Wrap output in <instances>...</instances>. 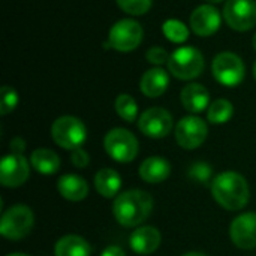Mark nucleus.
Here are the masks:
<instances>
[{"mask_svg":"<svg viewBox=\"0 0 256 256\" xmlns=\"http://www.w3.org/2000/svg\"><path fill=\"white\" fill-rule=\"evenodd\" d=\"M153 210V198L148 192L132 189L120 194L112 204L116 220L126 226L134 228L141 225Z\"/></svg>","mask_w":256,"mask_h":256,"instance_id":"f257e3e1","label":"nucleus"},{"mask_svg":"<svg viewBox=\"0 0 256 256\" xmlns=\"http://www.w3.org/2000/svg\"><path fill=\"white\" fill-rule=\"evenodd\" d=\"M214 201L226 210L236 212L243 208L249 201V186L243 176L234 171L219 174L212 184Z\"/></svg>","mask_w":256,"mask_h":256,"instance_id":"f03ea898","label":"nucleus"},{"mask_svg":"<svg viewBox=\"0 0 256 256\" xmlns=\"http://www.w3.org/2000/svg\"><path fill=\"white\" fill-rule=\"evenodd\" d=\"M204 57L194 46H182L177 48L172 54H170L168 69L178 80H194L201 75L204 70Z\"/></svg>","mask_w":256,"mask_h":256,"instance_id":"7ed1b4c3","label":"nucleus"},{"mask_svg":"<svg viewBox=\"0 0 256 256\" xmlns=\"http://www.w3.org/2000/svg\"><path fill=\"white\" fill-rule=\"evenodd\" d=\"M52 140L57 146L66 150H75L81 147V144L87 138V129L84 123L72 116L58 117L51 128Z\"/></svg>","mask_w":256,"mask_h":256,"instance_id":"20e7f679","label":"nucleus"},{"mask_svg":"<svg viewBox=\"0 0 256 256\" xmlns=\"http://www.w3.org/2000/svg\"><path fill=\"white\" fill-rule=\"evenodd\" d=\"M104 147L108 156H111L114 160L120 164H128L136 158L140 144L132 132H129L128 129L116 128L105 135Z\"/></svg>","mask_w":256,"mask_h":256,"instance_id":"39448f33","label":"nucleus"},{"mask_svg":"<svg viewBox=\"0 0 256 256\" xmlns=\"http://www.w3.org/2000/svg\"><path fill=\"white\" fill-rule=\"evenodd\" d=\"M34 218L27 206L18 204L3 213L0 220V234L8 240H21L33 228Z\"/></svg>","mask_w":256,"mask_h":256,"instance_id":"423d86ee","label":"nucleus"},{"mask_svg":"<svg viewBox=\"0 0 256 256\" xmlns=\"http://www.w3.org/2000/svg\"><path fill=\"white\" fill-rule=\"evenodd\" d=\"M142 34H144V30L138 21L130 20V18L120 20L111 27L110 34H108V39H110L108 44L116 51L129 52L140 46L142 40Z\"/></svg>","mask_w":256,"mask_h":256,"instance_id":"0eeeda50","label":"nucleus"},{"mask_svg":"<svg viewBox=\"0 0 256 256\" xmlns=\"http://www.w3.org/2000/svg\"><path fill=\"white\" fill-rule=\"evenodd\" d=\"M213 76L226 87L238 86L246 74V68L243 60L234 52H220L213 58L212 63Z\"/></svg>","mask_w":256,"mask_h":256,"instance_id":"6e6552de","label":"nucleus"},{"mask_svg":"<svg viewBox=\"0 0 256 256\" xmlns=\"http://www.w3.org/2000/svg\"><path fill=\"white\" fill-rule=\"evenodd\" d=\"M224 18L237 32H248L256 26V0H228Z\"/></svg>","mask_w":256,"mask_h":256,"instance_id":"1a4fd4ad","label":"nucleus"},{"mask_svg":"<svg viewBox=\"0 0 256 256\" xmlns=\"http://www.w3.org/2000/svg\"><path fill=\"white\" fill-rule=\"evenodd\" d=\"M208 129L202 118L196 116L183 117L176 126V140L180 147L186 150H194L200 147L207 138Z\"/></svg>","mask_w":256,"mask_h":256,"instance_id":"9d476101","label":"nucleus"},{"mask_svg":"<svg viewBox=\"0 0 256 256\" xmlns=\"http://www.w3.org/2000/svg\"><path fill=\"white\" fill-rule=\"evenodd\" d=\"M138 128L148 138H165L172 129V117L164 108H148L141 114Z\"/></svg>","mask_w":256,"mask_h":256,"instance_id":"9b49d317","label":"nucleus"},{"mask_svg":"<svg viewBox=\"0 0 256 256\" xmlns=\"http://www.w3.org/2000/svg\"><path fill=\"white\" fill-rule=\"evenodd\" d=\"M30 174V166L22 154L10 153L2 159L0 183L4 188H18L26 183Z\"/></svg>","mask_w":256,"mask_h":256,"instance_id":"f8f14e48","label":"nucleus"},{"mask_svg":"<svg viewBox=\"0 0 256 256\" xmlns=\"http://www.w3.org/2000/svg\"><path fill=\"white\" fill-rule=\"evenodd\" d=\"M231 240L240 249L256 248V213H244L231 224Z\"/></svg>","mask_w":256,"mask_h":256,"instance_id":"ddd939ff","label":"nucleus"},{"mask_svg":"<svg viewBox=\"0 0 256 256\" xmlns=\"http://www.w3.org/2000/svg\"><path fill=\"white\" fill-rule=\"evenodd\" d=\"M220 14L213 4H201L190 14V27L198 36H212L220 27Z\"/></svg>","mask_w":256,"mask_h":256,"instance_id":"4468645a","label":"nucleus"},{"mask_svg":"<svg viewBox=\"0 0 256 256\" xmlns=\"http://www.w3.org/2000/svg\"><path fill=\"white\" fill-rule=\"evenodd\" d=\"M160 232L153 226H142L132 232L129 243L135 254L138 255H150L160 244Z\"/></svg>","mask_w":256,"mask_h":256,"instance_id":"2eb2a0df","label":"nucleus"},{"mask_svg":"<svg viewBox=\"0 0 256 256\" xmlns=\"http://www.w3.org/2000/svg\"><path fill=\"white\" fill-rule=\"evenodd\" d=\"M168 84H170V78L166 70L158 66L148 69L141 76L140 88L147 98H159L166 92Z\"/></svg>","mask_w":256,"mask_h":256,"instance_id":"dca6fc26","label":"nucleus"},{"mask_svg":"<svg viewBox=\"0 0 256 256\" xmlns=\"http://www.w3.org/2000/svg\"><path fill=\"white\" fill-rule=\"evenodd\" d=\"M180 100L189 112L198 114V112H202L208 106L210 93L204 86L192 82V84H188L182 90Z\"/></svg>","mask_w":256,"mask_h":256,"instance_id":"f3484780","label":"nucleus"},{"mask_svg":"<svg viewBox=\"0 0 256 256\" xmlns=\"http://www.w3.org/2000/svg\"><path fill=\"white\" fill-rule=\"evenodd\" d=\"M171 174V165L166 159L159 156L147 158L140 165V177L147 183H160L166 180Z\"/></svg>","mask_w":256,"mask_h":256,"instance_id":"a211bd4d","label":"nucleus"},{"mask_svg":"<svg viewBox=\"0 0 256 256\" xmlns=\"http://www.w3.org/2000/svg\"><path fill=\"white\" fill-rule=\"evenodd\" d=\"M57 189L68 201H82L88 194L87 182L75 174L62 176L57 182Z\"/></svg>","mask_w":256,"mask_h":256,"instance_id":"6ab92c4d","label":"nucleus"},{"mask_svg":"<svg viewBox=\"0 0 256 256\" xmlns=\"http://www.w3.org/2000/svg\"><path fill=\"white\" fill-rule=\"evenodd\" d=\"M56 256H90V244L80 236H64L62 237L54 249Z\"/></svg>","mask_w":256,"mask_h":256,"instance_id":"aec40b11","label":"nucleus"},{"mask_svg":"<svg viewBox=\"0 0 256 256\" xmlns=\"http://www.w3.org/2000/svg\"><path fill=\"white\" fill-rule=\"evenodd\" d=\"M32 166L42 176H52L60 168V158L48 148H38L30 156Z\"/></svg>","mask_w":256,"mask_h":256,"instance_id":"412c9836","label":"nucleus"},{"mask_svg":"<svg viewBox=\"0 0 256 256\" xmlns=\"http://www.w3.org/2000/svg\"><path fill=\"white\" fill-rule=\"evenodd\" d=\"M122 186V178L116 170L104 168L94 176V188L104 198L117 196Z\"/></svg>","mask_w":256,"mask_h":256,"instance_id":"4be33fe9","label":"nucleus"},{"mask_svg":"<svg viewBox=\"0 0 256 256\" xmlns=\"http://www.w3.org/2000/svg\"><path fill=\"white\" fill-rule=\"evenodd\" d=\"M234 114V106L226 99H216L210 106L207 112V118L213 124H224L226 123Z\"/></svg>","mask_w":256,"mask_h":256,"instance_id":"5701e85b","label":"nucleus"},{"mask_svg":"<svg viewBox=\"0 0 256 256\" xmlns=\"http://www.w3.org/2000/svg\"><path fill=\"white\" fill-rule=\"evenodd\" d=\"M165 38L174 44H183L189 39V28L180 20H166L162 26Z\"/></svg>","mask_w":256,"mask_h":256,"instance_id":"b1692460","label":"nucleus"},{"mask_svg":"<svg viewBox=\"0 0 256 256\" xmlns=\"http://www.w3.org/2000/svg\"><path fill=\"white\" fill-rule=\"evenodd\" d=\"M116 111L124 122L132 123L135 122L138 116V105L132 96L123 93V94H118L116 99Z\"/></svg>","mask_w":256,"mask_h":256,"instance_id":"393cba45","label":"nucleus"},{"mask_svg":"<svg viewBox=\"0 0 256 256\" xmlns=\"http://www.w3.org/2000/svg\"><path fill=\"white\" fill-rule=\"evenodd\" d=\"M116 2L129 15H144L152 8V0H116Z\"/></svg>","mask_w":256,"mask_h":256,"instance_id":"a878e982","label":"nucleus"},{"mask_svg":"<svg viewBox=\"0 0 256 256\" xmlns=\"http://www.w3.org/2000/svg\"><path fill=\"white\" fill-rule=\"evenodd\" d=\"M0 98H2V100H0V112L3 116H6V114H9L10 111L15 110V106L18 104V94L12 87L3 86L2 90H0Z\"/></svg>","mask_w":256,"mask_h":256,"instance_id":"bb28decb","label":"nucleus"},{"mask_svg":"<svg viewBox=\"0 0 256 256\" xmlns=\"http://www.w3.org/2000/svg\"><path fill=\"white\" fill-rule=\"evenodd\" d=\"M146 57H147V62L148 63L156 64V66H160L164 63H168V60H170V54L162 46H152L147 51Z\"/></svg>","mask_w":256,"mask_h":256,"instance_id":"cd10ccee","label":"nucleus"},{"mask_svg":"<svg viewBox=\"0 0 256 256\" xmlns=\"http://www.w3.org/2000/svg\"><path fill=\"white\" fill-rule=\"evenodd\" d=\"M70 160H72V164H74L76 168H84V166L88 165L90 156H88V153H87L84 148L78 147V148L72 150V153H70Z\"/></svg>","mask_w":256,"mask_h":256,"instance_id":"c85d7f7f","label":"nucleus"},{"mask_svg":"<svg viewBox=\"0 0 256 256\" xmlns=\"http://www.w3.org/2000/svg\"><path fill=\"white\" fill-rule=\"evenodd\" d=\"M26 148V142L21 140V138H15L10 141V152L12 153H16V154H21V152Z\"/></svg>","mask_w":256,"mask_h":256,"instance_id":"c756f323","label":"nucleus"},{"mask_svg":"<svg viewBox=\"0 0 256 256\" xmlns=\"http://www.w3.org/2000/svg\"><path fill=\"white\" fill-rule=\"evenodd\" d=\"M100 256H126V255H124V250H123V249H120V248H117V246H110V248H106V249L102 252V255Z\"/></svg>","mask_w":256,"mask_h":256,"instance_id":"7c9ffc66","label":"nucleus"},{"mask_svg":"<svg viewBox=\"0 0 256 256\" xmlns=\"http://www.w3.org/2000/svg\"><path fill=\"white\" fill-rule=\"evenodd\" d=\"M183 256H207V255L200 254V252H189V254H186V255H183Z\"/></svg>","mask_w":256,"mask_h":256,"instance_id":"2f4dec72","label":"nucleus"},{"mask_svg":"<svg viewBox=\"0 0 256 256\" xmlns=\"http://www.w3.org/2000/svg\"><path fill=\"white\" fill-rule=\"evenodd\" d=\"M6 256H30V255H26V254H9V255Z\"/></svg>","mask_w":256,"mask_h":256,"instance_id":"473e14b6","label":"nucleus"},{"mask_svg":"<svg viewBox=\"0 0 256 256\" xmlns=\"http://www.w3.org/2000/svg\"><path fill=\"white\" fill-rule=\"evenodd\" d=\"M206 2H208V3H220V2H224V0H206Z\"/></svg>","mask_w":256,"mask_h":256,"instance_id":"72a5a7b5","label":"nucleus"},{"mask_svg":"<svg viewBox=\"0 0 256 256\" xmlns=\"http://www.w3.org/2000/svg\"><path fill=\"white\" fill-rule=\"evenodd\" d=\"M252 44H254V48L256 50V34L254 36V39H252Z\"/></svg>","mask_w":256,"mask_h":256,"instance_id":"f704fd0d","label":"nucleus"},{"mask_svg":"<svg viewBox=\"0 0 256 256\" xmlns=\"http://www.w3.org/2000/svg\"><path fill=\"white\" fill-rule=\"evenodd\" d=\"M254 76H255V80H256V62H255V64H254Z\"/></svg>","mask_w":256,"mask_h":256,"instance_id":"c9c22d12","label":"nucleus"}]
</instances>
